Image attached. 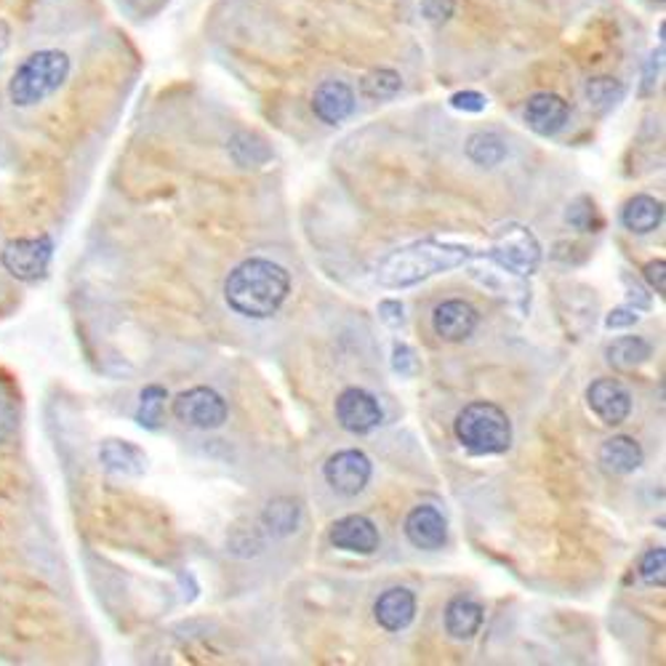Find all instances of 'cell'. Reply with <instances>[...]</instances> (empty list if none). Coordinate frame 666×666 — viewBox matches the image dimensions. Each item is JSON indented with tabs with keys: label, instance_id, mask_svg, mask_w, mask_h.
Segmentation results:
<instances>
[{
	"label": "cell",
	"instance_id": "obj_38",
	"mask_svg": "<svg viewBox=\"0 0 666 666\" xmlns=\"http://www.w3.org/2000/svg\"><path fill=\"white\" fill-rule=\"evenodd\" d=\"M626 286H630V302H632V310H648L651 307V297L648 293L643 291L637 283H632L630 278H624Z\"/></svg>",
	"mask_w": 666,
	"mask_h": 666
},
{
	"label": "cell",
	"instance_id": "obj_27",
	"mask_svg": "<svg viewBox=\"0 0 666 666\" xmlns=\"http://www.w3.org/2000/svg\"><path fill=\"white\" fill-rule=\"evenodd\" d=\"M587 99L600 110H611L624 99V86L613 78H594L587 83Z\"/></svg>",
	"mask_w": 666,
	"mask_h": 666
},
{
	"label": "cell",
	"instance_id": "obj_33",
	"mask_svg": "<svg viewBox=\"0 0 666 666\" xmlns=\"http://www.w3.org/2000/svg\"><path fill=\"white\" fill-rule=\"evenodd\" d=\"M421 11L432 22H443L453 14V0H421Z\"/></svg>",
	"mask_w": 666,
	"mask_h": 666
},
{
	"label": "cell",
	"instance_id": "obj_34",
	"mask_svg": "<svg viewBox=\"0 0 666 666\" xmlns=\"http://www.w3.org/2000/svg\"><path fill=\"white\" fill-rule=\"evenodd\" d=\"M645 280H648L651 288H656V293H664L666 291V261L664 259L648 261V265H645Z\"/></svg>",
	"mask_w": 666,
	"mask_h": 666
},
{
	"label": "cell",
	"instance_id": "obj_20",
	"mask_svg": "<svg viewBox=\"0 0 666 666\" xmlns=\"http://www.w3.org/2000/svg\"><path fill=\"white\" fill-rule=\"evenodd\" d=\"M483 626V605L472 598H453L445 608V630L453 640H472Z\"/></svg>",
	"mask_w": 666,
	"mask_h": 666
},
{
	"label": "cell",
	"instance_id": "obj_9",
	"mask_svg": "<svg viewBox=\"0 0 666 666\" xmlns=\"http://www.w3.org/2000/svg\"><path fill=\"white\" fill-rule=\"evenodd\" d=\"M336 419L352 434H368L384 421V411L374 395L361 387H350L339 395Z\"/></svg>",
	"mask_w": 666,
	"mask_h": 666
},
{
	"label": "cell",
	"instance_id": "obj_16",
	"mask_svg": "<svg viewBox=\"0 0 666 666\" xmlns=\"http://www.w3.org/2000/svg\"><path fill=\"white\" fill-rule=\"evenodd\" d=\"M374 616L387 632H400L411 624L416 616V598L411 589L393 587L379 594L374 605Z\"/></svg>",
	"mask_w": 666,
	"mask_h": 666
},
{
	"label": "cell",
	"instance_id": "obj_23",
	"mask_svg": "<svg viewBox=\"0 0 666 666\" xmlns=\"http://www.w3.org/2000/svg\"><path fill=\"white\" fill-rule=\"evenodd\" d=\"M299 517H302V509H299V504L293 498H275V502L267 504L261 523L267 525L270 534L288 536L299 528Z\"/></svg>",
	"mask_w": 666,
	"mask_h": 666
},
{
	"label": "cell",
	"instance_id": "obj_11",
	"mask_svg": "<svg viewBox=\"0 0 666 666\" xmlns=\"http://www.w3.org/2000/svg\"><path fill=\"white\" fill-rule=\"evenodd\" d=\"M480 323L477 310L464 299H451V302H443L434 307L432 315V329L438 333L443 342L459 344L466 342L472 336Z\"/></svg>",
	"mask_w": 666,
	"mask_h": 666
},
{
	"label": "cell",
	"instance_id": "obj_29",
	"mask_svg": "<svg viewBox=\"0 0 666 666\" xmlns=\"http://www.w3.org/2000/svg\"><path fill=\"white\" fill-rule=\"evenodd\" d=\"M568 222L573 224V227L584 229V233H598V227L603 222H600L598 208H594V203L589 201V197H581V201H576L571 208H568Z\"/></svg>",
	"mask_w": 666,
	"mask_h": 666
},
{
	"label": "cell",
	"instance_id": "obj_31",
	"mask_svg": "<svg viewBox=\"0 0 666 666\" xmlns=\"http://www.w3.org/2000/svg\"><path fill=\"white\" fill-rule=\"evenodd\" d=\"M17 427H19L17 406L9 400H0V443H9V440L17 434Z\"/></svg>",
	"mask_w": 666,
	"mask_h": 666
},
{
	"label": "cell",
	"instance_id": "obj_26",
	"mask_svg": "<svg viewBox=\"0 0 666 666\" xmlns=\"http://www.w3.org/2000/svg\"><path fill=\"white\" fill-rule=\"evenodd\" d=\"M229 150H233V158L238 160L240 165H261L270 160V147L265 144V139L254 137V133H238V137L233 139V144H229Z\"/></svg>",
	"mask_w": 666,
	"mask_h": 666
},
{
	"label": "cell",
	"instance_id": "obj_5",
	"mask_svg": "<svg viewBox=\"0 0 666 666\" xmlns=\"http://www.w3.org/2000/svg\"><path fill=\"white\" fill-rule=\"evenodd\" d=\"M491 259L504 270L528 278L541 261V246L536 235L523 224H504L491 238Z\"/></svg>",
	"mask_w": 666,
	"mask_h": 666
},
{
	"label": "cell",
	"instance_id": "obj_18",
	"mask_svg": "<svg viewBox=\"0 0 666 666\" xmlns=\"http://www.w3.org/2000/svg\"><path fill=\"white\" fill-rule=\"evenodd\" d=\"M643 445L635 438H626V434H616L600 448V464L613 475H630V472L643 466Z\"/></svg>",
	"mask_w": 666,
	"mask_h": 666
},
{
	"label": "cell",
	"instance_id": "obj_28",
	"mask_svg": "<svg viewBox=\"0 0 666 666\" xmlns=\"http://www.w3.org/2000/svg\"><path fill=\"white\" fill-rule=\"evenodd\" d=\"M640 579L651 587H664L666 584V549L656 547L648 549L640 560Z\"/></svg>",
	"mask_w": 666,
	"mask_h": 666
},
{
	"label": "cell",
	"instance_id": "obj_6",
	"mask_svg": "<svg viewBox=\"0 0 666 666\" xmlns=\"http://www.w3.org/2000/svg\"><path fill=\"white\" fill-rule=\"evenodd\" d=\"M51 259H54V240L51 235H35V238H14L0 251V265L19 283H41L49 275Z\"/></svg>",
	"mask_w": 666,
	"mask_h": 666
},
{
	"label": "cell",
	"instance_id": "obj_3",
	"mask_svg": "<svg viewBox=\"0 0 666 666\" xmlns=\"http://www.w3.org/2000/svg\"><path fill=\"white\" fill-rule=\"evenodd\" d=\"M69 78V56L60 49H43L30 54L14 69L9 80V101L14 107L41 105L49 96H54Z\"/></svg>",
	"mask_w": 666,
	"mask_h": 666
},
{
	"label": "cell",
	"instance_id": "obj_30",
	"mask_svg": "<svg viewBox=\"0 0 666 666\" xmlns=\"http://www.w3.org/2000/svg\"><path fill=\"white\" fill-rule=\"evenodd\" d=\"M419 357H416V352L408 347V344L397 342L393 347V370L395 374L406 376V379H413L416 374H419Z\"/></svg>",
	"mask_w": 666,
	"mask_h": 666
},
{
	"label": "cell",
	"instance_id": "obj_39",
	"mask_svg": "<svg viewBox=\"0 0 666 666\" xmlns=\"http://www.w3.org/2000/svg\"><path fill=\"white\" fill-rule=\"evenodd\" d=\"M9 46H11V28L3 22V19H0V56L9 51Z\"/></svg>",
	"mask_w": 666,
	"mask_h": 666
},
{
	"label": "cell",
	"instance_id": "obj_2",
	"mask_svg": "<svg viewBox=\"0 0 666 666\" xmlns=\"http://www.w3.org/2000/svg\"><path fill=\"white\" fill-rule=\"evenodd\" d=\"M466 259H470L466 248L448 246L440 240H421L389 254L376 270V280L387 288H408L432 275L456 270Z\"/></svg>",
	"mask_w": 666,
	"mask_h": 666
},
{
	"label": "cell",
	"instance_id": "obj_32",
	"mask_svg": "<svg viewBox=\"0 0 666 666\" xmlns=\"http://www.w3.org/2000/svg\"><path fill=\"white\" fill-rule=\"evenodd\" d=\"M488 99L477 92H459L451 96V107L453 110H464V112H483Z\"/></svg>",
	"mask_w": 666,
	"mask_h": 666
},
{
	"label": "cell",
	"instance_id": "obj_4",
	"mask_svg": "<svg viewBox=\"0 0 666 666\" xmlns=\"http://www.w3.org/2000/svg\"><path fill=\"white\" fill-rule=\"evenodd\" d=\"M453 429H456L459 443L475 456L504 453L512 445V421L507 411L485 400L461 408Z\"/></svg>",
	"mask_w": 666,
	"mask_h": 666
},
{
	"label": "cell",
	"instance_id": "obj_35",
	"mask_svg": "<svg viewBox=\"0 0 666 666\" xmlns=\"http://www.w3.org/2000/svg\"><path fill=\"white\" fill-rule=\"evenodd\" d=\"M640 320L637 310H632V307H621V310H613L611 315L605 318L608 329H630V325H635Z\"/></svg>",
	"mask_w": 666,
	"mask_h": 666
},
{
	"label": "cell",
	"instance_id": "obj_21",
	"mask_svg": "<svg viewBox=\"0 0 666 666\" xmlns=\"http://www.w3.org/2000/svg\"><path fill=\"white\" fill-rule=\"evenodd\" d=\"M651 344L643 336H621L613 344H608L605 357L613 368L632 370L637 365H643L651 357Z\"/></svg>",
	"mask_w": 666,
	"mask_h": 666
},
{
	"label": "cell",
	"instance_id": "obj_24",
	"mask_svg": "<svg viewBox=\"0 0 666 666\" xmlns=\"http://www.w3.org/2000/svg\"><path fill=\"white\" fill-rule=\"evenodd\" d=\"M165 400H169V393L160 384H150V387L142 389L139 395V408H137V425L155 432L160 429V421H163V408Z\"/></svg>",
	"mask_w": 666,
	"mask_h": 666
},
{
	"label": "cell",
	"instance_id": "obj_17",
	"mask_svg": "<svg viewBox=\"0 0 666 666\" xmlns=\"http://www.w3.org/2000/svg\"><path fill=\"white\" fill-rule=\"evenodd\" d=\"M99 461L112 475L142 477L147 472V453L131 440H105L99 445Z\"/></svg>",
	"mask_w": 666,
	"mask_h": 666
},
{
	"label": "cell",
	"instance_id": "obj_1",
	"mask_svg": "<svg viewBox=\"0 0 666 666\" xmlns=\"http://www.w3.org/2000/svg\"><path fill=\"white\" fill-rule=\"evenodd\" d=\"M291 293V275L270 259H246L224 280V299L243 318L267 320Z\"/></svg>",
	"mask_w": 666,
	"mask_h": 666
},
{
	"label": "cell",
	"instance_id": "obj_22",
	"mask_svg": "<svg viewBox=\"0 0 666 666\" xmlns=\"http://www.w3.org/2000/svg\"><path fill=\"white\" fill-rule=\"evenodd\" d=\"M466 155H470L472 163L483 165V169H493V165L504 163L507 158V144L498 133L491 131H480L472 133L470 142H466Z\"/></svg>",
	"mask_w": 666,
	"mask_h": 666
},
{
	"label": "cell",
	"instance_id": "obj_7",
	"mask_svg": "<svg viewBox=\"0 0 666 666\" xmlns=\"http://www.w3.org/2000/svg\"><path fill=\"white\" fill-rule=\"evenodd\" d=\"M174 416L195 429H219L227 421V400L211 387H195L176 395Z\"/></svg>",
	"mask_w": 666,
	"mask_h": 666
},
{
	"label": "cell",
	"instance_id": "obj_36",
	"mask_svg": "<svg viewBox=\"0 0 666 666\" xmlns=\"http://www.w3.org/2000/svg\"><path fill=\"white\" fill-rule=\"evenodd\" d=\"M379 318L384 323L389 325V329H397V325H402V304L397 302V299H384L379 304Z\"/></svg>",
	"mask_w": 666,
	"mask_h": 666
},
{
	"label": "cell",
	"instance_id": "obj_37",
	"mask_svg": "<svg viewBox=\"0 0 666 666\" xmlns=\"http://www.w3.org/2000/svg\"><path fill=\"white\" fill-rule=\"evenodd\" d=\"M662 60H664V49H658L656 54L648 60V67H645V78H643V94H651L653 88H656V78H658V69H662Z\"/></svg>",
	"mask_w": 666,
	"mask_h": 666
},
{
	"label": "cell",
	"instance_id": "obj_25",
	"mask_svg": "<svg viewBox=\"0 0 666 666\" xmlns=\"http://www.w3.org/2000/svg\"><path fill=\"white\" fill-rule=\"evenodd\" d=\"M402 88V78L400 73H395V69H374V73H368L361 83V92L365 99L370 101H384V99H393V96L400 94Z\"/></svg>",
	"mask_w": 666,
	"mask_h": 666
},
{
	"label": "cell",
	"instance_id": "obj_12",
	"mask_svg": "<svg viewBox=\"0 0 666 666\" xmlns=\"http://www.w3.org/2000/svg\"><path fill=\"white\" fill-rule=\"evenodd\" d=\"M331 544L355 555H374L379 549V528L365 515H347L331 525Z\"/></svg>",
	"mask_w": 666,
	"mask_h": 666
},
{
	"label": "cell",
	"instance_id": "obj_13",
	"mask_svg": "<svg viewBox=\"0 0 666 666\" xmlns=\"http://www.w3.org/2000/svg\"><path fill=\"white\" fill-rule=\"evenodd\" d=\"M568 115H571L568 101L549 92L534 94L525 105V123L539 137H555L557 131H562L568 123Z\"/></svg>",
	"mask_w": 666,
	"mask_h": 666
},
{
	"label": "cell",
	"instance_id": "obj_14",
	"mask_svg": "<svg viewBox=\"0 0 666 666\" xmlns=\"http://www.w3.org/2000/svg\"><path fill=\"white\" fill-rule=\"evenodd\" d=\"M406 539L416 549H429V552L432 549H443V544L448 541V523L443 512L438 507H429V504L416 507L406 517Z\"/></svg>",
	"mask_w": 666,
	"mask_h": 666
},
{
	"label": "cell",
	"instance_id": "obj_10",
	"mask_svg": "<svg viewBox=\"0 0 666 666\" xmlns=\"http://www.w3.org/2000/svg\"><path fill=\"white\" fill-rule=\"evenodd\" d=\"M587 402L608 427L624 425L632 413V395L616 379H598L589 384Z\"/></svg>",
	"mask_w": 666,
	"mask_h": 666
},
{
	"label": "cell",
	"instance_id": "obj_8",
	"mask_svg": "<svg viewBox=\"0 0 666 666\" xmlns=\"http://www.w3.org/2000/svg\"><path fill=\"white\" fill-rule=\"evenodd\" d=\"M370 472H374L370 459L363 451H355V448L333 453L323 466L325 483L336 493H342V496H357L368 485Z\"/></svg>",
	"mask_w": 666,
	"mask_h": 666
},
{
	"label": "cell",
	"instance_id": "obj_15",
	"mask_svg": "<svg viewBox=\"0 0 666 666\" xmlns=\"http://www.w3.org/2000/svg\"><path fill=\"white\" fill-rule=\"evenodd\" d=\"M312 110L323 123L329 126H339L350 118L352 110H355V94L347 83L342 80H325L315 88V96H312Z\"/></svg>",
	"mask_w": 666,
	"mask_h": 666
},
{
	"label": "cell",
	"instance_id": "obj_19",
	"mask_svg": "<svg viewBox=\"0 0 666 666\" xmlns=\"http://www.w3.org/2000/svg\"><path fill=\"white\" fill-rule=\"evenodd\" d=\"M664 222V203L651 195H635L621 211V224L635 235L656 233Z\"/></svg>",
	"mask_w": 666,
	"mask_h": 666
}]
</instances>
